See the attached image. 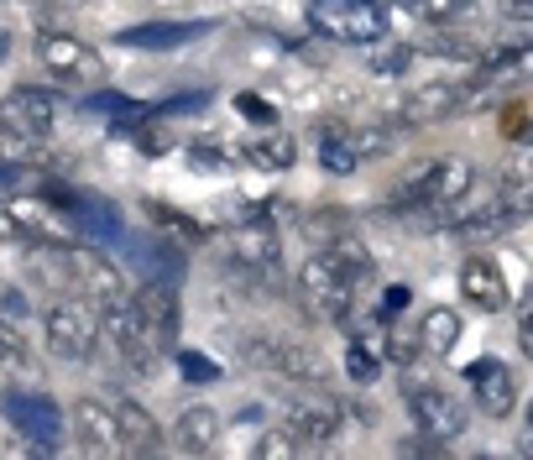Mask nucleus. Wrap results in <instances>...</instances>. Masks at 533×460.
<instances>
[{
	"instance_id": "obj_1",
	"label": "nucleus",
	"mask_w": 533,
	"mask_h": 460,
	"mask_svg": "<svg viewBox=\"0 0 533 460\" xmlns=\"http://www.w3.org/2000/svg\"><path fill=\"white\" fill-rule=\"evenodd\" d=\"M476 189V163H466V157H424V163H413L398 183V194H392V204L398 210H413V215H434V220H455L460 210H466V199Z\"/></svg>"
},
{
	"instance_id": "obj_2",
	"label": "nucleus",
	"mask_w": 533,
	"mask_h": 460,
	"mask_svg": "<svg viewBox=\"0 0 533 460\" xmlns=\"http://www.w3.org/2000/svg\"><path fill=\"white\" fill-rule=\"evenodd\" d=\"M309 27L330 42L372 48L387 37V6L382 0H309Z\"/></svg>"
},
{
	"instance_id": "obj_3",
	"label": "nucleus",
	"mask_w": 533,
	"mask_h": 460,
	"mask_svg": "<svg viewBox=\"0 0 533 460\" xmlns=\"http://www.w3.org/2000/svg\"><path fill=\"white\" fill-rule=\"evenodd\" d=\"M0 413L16 424V434L32 445V455H53L63 429H68L63 408L48 393H32V387H6V393H0Z\"/></svg>"
},
{
	"instance_id": "obj_4",
	"label": "nucleus",
	"mask_w": 533,
	"mask_h": 460,
	"mask_svg": "<svg viewBox=\"0 0 533 460\" xmlns=\"http://www.w3.org/2000/svg\"><path fill=\"white\" fill-rule=\"evenodd\" d=\"M356 298V283L345 278V267L330 257V251H314V257L298 267V304H304L314 319H345Z\"/></svg>"
},
{
	"instance_id": "obj_5",
	"label": "nucleus",
	"mask_w": 533,
	"mask_h": 460,
	"mask_svg": "<svg viewBox=\"0 0 533 460\" xmlns=\"http://www.w3.org/2000/svg\"><path fill=\"white\" fill-rule=\"evenodd\" d=\"M42 330H48V351L58 361H84L100 340V314L89 298H58V304L42 314Z\"/></svg>"
},
{
	"instance_id": "obj_6",
	"label": "nucleus",
	"mask_w": 533,
	"mask_h": 460,
	"mask_svg": "<svg viewBox=\"0 0 533 460\" xmlns=\"http://www.w3.org/2000/svg\"><path fill=\"white\" fill-rule=\"evenodd\" d=\"M100 330L110 335V345L126 356V366H136L142 377H152L157 372V361H162V351H157V340L147 335V325H142V309H136V298H110V304H100Z\"/></svg>"
},
{
	"instance_id": "obj_7",
	"label": "nucleus",
	"mask_w": 533,
	"mask_h": 460,
	"mask_svg": "<svg viewBox=\"0 0 533 460\" xmlns=\"http://www.w3.org/2000/svg\"><path fill=\"white\" fill-rule=\"evenodd\" d=\"M37 63L48 68L58 84H100L105 79L100 53L89 48V42H79L74 32H53V27L37 32Z\"/></svg>"
},
{
	"instance_id": "obj_8",
	"label": "nucleus",
	"mask_w": 533,
	"mask_h": 460,
	"mask_svg": "<svg viewBox=\"0 0 533 460\" xmlns=\"http://www.w3.org/2000/svg\"><path fill=\"white\" fill-rule=\"evenodd\" d=\"M403 398H408V413H413V424H419L429 440H460L471 424V413L460 398H450L445 387H434V382H403Z\"/></svg>"
},
{
	"instance_id": "obj_9",
	"label": "nucleus",
	"mask_w": 533,
	"mask_h": 460,
	"mask_svg": "<svg viewBox=\"0 0 533 460\" xmlns=\"http://www.w3.org/2000/svg\"><path fill=\"white\" fill-rule=\"evenodd\" d=\"M533 79V42H497L486 48L466 79V95H486V89H502V84H528Z\"/></svg>"
},
{
	"instance_id": "obj_10",
	"label": "nucleus",
	"mask_w": 533,
	"mask_h": 460,
	"mask_svg": "<svg viewBox=\"0 0 533 460\" xmlns=\"http://www.w3.org/2000/svg\"><path fill=\"white\" fill-rule=\"evenodd\" d=\"M0 121L16 126L21 136H32V142H48L53 126H58V95L53 89H37V84H21L6 95V105H0Z\"/></svg>"
},
{
	"instance_id": "obj_11",
	"label": "nucleus",
	"mask_w": 533,
	"mask_h": 460,
	"mask_svg": "<svg viewBox=\"0 0 533 460\" xmlns=\"http://www.w3.org/2000/svg\"><path fill=\"white\" fill-rule=\"evenodd\" d=\"M230 262L246 267V272H262V278H272L277 262H283V236H277L272 220H241L236 230H230Z\"/></svg>"
},
{
	"instance_id": "obj_12",
	"label": "nucleus",
	"mask_w": 533,
	"mask_h": 460,
	"mask_svg": "<svg viewBox=\"0 0 533 460\" xmlns=\"http://www.w3.org/2000/svg\"><path fill=\"white\" fill-rule=\"evenodd\" d=\"M466 84L455 79H429L419 89H408L403 105H398V126H434V121H450V115L466 105Z\"/></svg>"
},
{
	"instance_id": "obj_13",
	"label": "nucleus",
	"mask_w": 533,
	"mask_h": 460,
	"mask_svg": "<svg viewBox=\"0 0 533 460\" xmlns=\"http://www.w3.org/2000/svg\"><path fill=\"white\" fill-rule=\"evenodd\" d=\"M246 361L262 366V372H277V377H319V356L298 340H283V335H251L246 345Z\"/></svg>"
},
{
	"instance_id": "obj_14",
	"label": "nucleus",
	"mask_w": 533,
	"mask_h": 460,
	"mask_svg": "<svg viewBox=\"0 0 533 460\" xmlns=\"http://www.w3.org/2000/svg\"><path fill=\"white\" fill-rule=\"evenodd\" d=\"M466 382H471V393H476V408L481 413H492V419H507L518 403V377H513V366L507 361H471L466 366Z\"/></svg>"
},
{
	"instance_id": "obj_15",
	"label": "nucleus",
	"mask_w": 533,
	"mask_h": 460,
	"mask_svg": "<svg viewBox=\"0 0 533 460\" xmlns=\"http://www.w3.org/2000/svg\"><path fill=\"white\" fill-rule=\"evenodd\" d=\"M215 21H142V27H126L115 32L121 48H142V53H173V48H189V42L210 37Z\"/></svg>"
},
{
	"instance_id": "obj_16",
	"label": "nucleus",
	"mask_w": 533,
	"mask_h": 460,
	"mask_svg": "<svg viewBox=\"0 0 533 460\" xmlns=\"http://www.w3.org/2000/svg\"><path fill=\"white\" fill-rule=\"evenodd\" d=\"M68 424H74V440L84 455H121V424H115V408L95 403V398H79L74 413H68Z\"/></svg>"
},
{
	"instance_id": "obj_17",
	"label": "nucleus",
	"mask_w": 533,
	"mask_h": 460,
	"mask_svg": "<svg viewBox=\"0 0 533 460\" xmlns=\"http://www.w3.org/2000/svg\"><path fill=\"white\" fill-rule=\"evenodd\" d=\"M136 309H142V325L157 340V351H173V340H178V283L147 278L142 293H136Z\"/></svg>"
},
{
	"instance_id": "obj_18",
	"label": "nucleus",
	"mask_w": 533,
	"mask_h": 460,
	"mask_svg": "<svg viewBox=\"0 0 533 460\" xmlns=\"http://www.w3.org/2000/svg\"><path fill=\"white\" fill-rule=\"evenodd\" d=\"M68 278H74V288L89 298V304H110V298L126 293L121 267H115L110 257H95V251H74V246H68Z\"/></svg>"
},
{
	"instance_id": "obj_19",
	"label": "nucleus",
	"mask_w": 533,
	"mask_h": 460,
	"mask_svg": "<svg viewBox=\"0 0 533 460\" xmlns=\"http://www.w3.org/2000/svg\"><path fill=\"white\" fill-rule=\"evenodd\" d=\"M497 199H502L518 220L533 215V126L518 131V152H513V163L502 168V178H497Z\"/></svg>"
},
{
	"instance_id": "obj_20",
	"label": "nucleus",
	"mask_w": 533,
	"mask_h": 460,
	"mask_svg": "<svg viewBox=\"0 0 533 460\" xmlns=\"http://www.w3.org/2000/svg\"><path fill=\"white\" fill-rule=\"evenodd\" d=\"M340 419H345V408L335 403V398H298L293 408H288V429L298 434L304 445H324V440H335L340 434Z\"/></svg>"
},
{
	"instance_id": "obj_21",
	"label": "nucleus",
	"mask_w": 533,
	"mask_h": 460,
	"mask_svg": "<svg viewBox=\"0 0 533 460\" xmlns=\"http://www.w3.org/2000/svg\"><path fill=\"white\" fill-rule=\"evenodd\" d=\"M460 298H471L481 314H502L507 309V278L492 257H471L460 267Z\"/></svg>"
},
{
	"instance_id": "obj_22",
	"label": "nucleus",
	"mask_w": 533,
	"mask_h": 460,
	"mask_svg": "<svg viewBox=\"0 0 533 460\" xmlns=\"http://www.w3.org/2000/svg\"><path fill=\"white\" fill-rule=\"evenodd\" d=\"M63 210L74 215V225L84 230V236L110 241V246H121V241H126V225H121V215H115V204H110V199H95V194H68V199H63Z\"/></svg>"
},
{
	"instance_id": "obj_23",
	"label": "nucleus",
	"mask_w": 533,
	"mask_h": 460,
	"mask_svg": "<svg viewBox=\"0 0 533 460\" xmlns=\"http://www.w3.org/2000/svg\"><path fill=\"white\" fill-rule=\"evenodd\" d=\"M241 157H246L257 173H288L293 157H298V142H293L288 131H277V126H262L257 136H246Z\"/></svg>"
},
{
	"instance_id": "obj_24",
	"label": "nucleus",
	"mask_w": 533,
	"mask_h": 460,
	"mask_svg": "<svg viewBox=\"0 0 533 460\" xmlns=\"http://www.w3.org/2000/svg\"><path fill=\"white\" fill-rule=\"evenodd\" d=\"M115 424H121V455H157L162 450V429L142 403H115Z\"/></svg>"
},
{
	"instance_id": "obj_25",
	"label": "nucleus",
	"mask_w": 533,
	"mask_h": 460,
	"mask_svg": "<svg viewBox=\"0 0 533 460\" xmlns=\"http://www.w3.org/2000/svg\"><path fill=\"white\" fill-rule=\"evenodd\" d=\"M319 168L324 173H335V178H351L361 168V152H356V131L351 126H319Z\"/></svg>"
},
{
	"instance_id": "obj_26",
	"label": "nucleus",
	"mask_w": 533,
	"mask_h": 460,
	"mask_svg": "<svg viewBox=\"0 0 533 460\" xmlns=\"http://www.w3.org/2000/svg\"><path fill=\"white\" fill-rule=\"evenodd\" d=\"M121 246H131V251H136V267H142L147 278L178 283L183 272H189V262H183V251H178L173 241H136V236H126Z\"/></svg>"
},
{
	"instance_id": "obj_27",
	"label": "nucleus",
	"mask_w": 533,
	"mask_h": 460,
	"mask_svg": "<svg viewBox=\"0 0 533 460\" xmlns=\"http://www.w3.org/2000/svg\"><path fill=\"white\" fill-rule=\"evenodd\" d=\"M220 440V413L215 408H183L178 413V450H189V455H204V450H215Z\"/></svg>"
},
{
	"instance_id": "obj_28",
	"label": "nucleus",
	"mask_w": 533,
	"mask_h": 460,
	"mask_svg": "<svg viewBox=\"0 0 533 460\" xmlns=\"http://www.w3.org/2000/svg\"><path fill=\"white\" fill-rule=\"evenodd\" d=\"M455 340H460V314L445 309V304L429 309L424 325H419V345H424V351H429V356H450Z\"/></svg>"
},
{
	"instance_id": "obj_29",
	"label": "nucleus",
	"mask_w": 533,
	"mask_h": 460,
	"mask_svg": "<svg viewBox=\"0 0 533 460\" xmlns=\"http://www.w3.org/2000/svg\"><path fill=\"white\" fill-rule=\"evenodd\" d=\"M413 42H372V53H366V68H372V74H382V79H392V74H403V68L413 63Z\"/></svg>"
},
{
	"instance_id": "obj_30",
	"label": "nucleus",
	"mask_w": 533,
	"mask_h": 460,
	"mask_svg": "<svg viewBox=\"0 0 533 460\" xmlns=\"http://www.w3.org/2000/svg\"><path fill=\"white\" fill-rule=\"evenodd\" d=\"M392 6H403L408 16L429 21V27H450V21L466 16V0H392Z\"/></svg>"
},
{
	"instance_id": "obj_31",
	"label": "nucleus",
	"mask_w": 533,
	"mask_h": 460,
	"mask_svg": "<svg viewBox=\"0 0 533 460\" xmlns=\"http://www.w3.org/2000/svg\"><path fill=\"white\" fill-rule=\"evenodd\" d=\"M345 377H351L356 387L377 382V356H372V345H366V340H351V345H345Z\"/></svg>"
},
{
	"instance_id": "obj_32",
	"label": "nucleus",
	"mask_w": 533,
	"mask_h": 460,
	"mask_svg": "<svg viewBox=\"0 0 533 460\" xmlns=\"http://www.w3.org/2000/svg\"><path fill=\"white\" fill-rule=\"evenodd\" d=\"M304 450H309V445H304V440H298V434H293L288 424H277V429H267V434H262V440H257V455H262V460H277V455H304Z\"/></svg>"
},
{
	"instance_id": "obj_33",
	"label": "nucleus",
	"mask_w": 533,
	"mask_h": 460,
	"mask_svg": "<svg viewBox=\"0 0 533 460\" xmlns=\"http://www.w3.org/2000/svg\"><path fill=\"white\" fill-rule=\"evenodd\" d=\"M178 356V372L189 377L194 387H210V382H220V366L204 356V351H173Z\"/></svg>"
},
{
	"instance_id": "obj_34",
	"label": "nucleus",
	"mask_w": 533,
	"mask_h": 460,
	"mask_svg": "<svg viewBox=\"0 0 533 460\" xmlns=\"http://www.w3.org/2000/svg\"><path fill=\"white\" fill-rule=\"evenodd\" d=\"M392 147H398V131H392V126H361V131H356L361 163H366V157H387Z\"/></svg>"
},
{
	"instance_id": "obj_35",
	"label": "nucleus",
	"mask_w": 533,
	"mask_h": 460,
	"mask_svg": "<svg viewBox=\"0 0 533 460\" xmlns=\"http://www.w3.org/2000/svg\"><path fill=\"white\" fill-rule=\"evenodd\" d=\"M424 48L439 53V58H476V42H471V37H455V32H445V27H434Z\"/></svg>"
},
{
	"instance_id": "obj_36",
	"label": "nucleus",
	"mask_w": 533,
	"mask_h": 460,
	"mask_svg": "<svg viewBox=\"0 0 533 460\" xmlns=\"http://www.w3.org/2000/svg\"><path fill=\"white\" fill-rule=\"evenodd\" d=\"M0 241H11V246H32L27 225H21V220H16V210H11V199H0Z\"/></svg>"
},
{
	"instance_id": "obj_37",
	"label": "nucleus",
	"mask_w": 533,
	"mask_h": 460,
	"mask_svg": "<svg viewBox=\"0 0 533 460\" xmlns=\"http://www.w3.org/2000/svg\"><path fill=\"white\" fill-rule=\"evenodd\" d=\"M84 110H105V115H136V105H131V100H121V95H110V89H95V95L84 100Z\"/></svg>"
},
{
	"instance_id": "obj_38",
	"label": "nucleus",
	"mask_w": 533,
	"mask_h": 460,
	"mask_svg": "<svg viewBox=\"0 0 533 460\" xmlns=\"http://www.w3.org/2000/svg\"><path fill=\"white\" fill-rule=\"evenodd\" d=\"M424 351V345H419V335H403V330H392V340H387V361H413V356H419Z\"/></svg>"
},
{
	"instance_id": "obj_39",
	"label": "nucleus",
	"mask_w": 533,
	"mask_h": 460,
	"mask_svg": "<svg viewBox=\"0 0 533 460\" xmlns=\"http://www.w3.org/2000/svg\"><path fill=\"white\" fill-rule=\"evenodd\" d=\"M236 110L246 115V121H257V126H277V110H272L267 100H257V95H241Z\"/></svg>"
},
{
	"instance_id": "obj_40",
	"label": "nucleus",
	"mask_w": 533,
	"mask_h": 460,
	"mask_svg": "<svg viewBox=\"0 0 533 460\" xmlns=\"http://www.w3.org/2000/svg\"><path fill=\"white\" fill-rule=\"evenodd\" d=\"M408 298H413V293H408L403 283H392V288L382 293V304H377V319H398V314L408 309Z\"/></svg>"
},
{
	"instance_id": "obj_41",
	"label": "nucleus",
	"mask_w": 533,
	"mask_h": 460,
	"mask_svg": "<svg viewBox=\"0 0 533 460\" xmlns=\"http://www.w3.org/2000/svg\"><path fill=\"white\" fill-rule=\"evenodd\" d=\"M21 356H27V345H21V335L0 319V361H21Z\"/></svg>"
},
{
	"instance_id": "obj_42",
	"label": "nucleus",
	"mask_w": 533,
	"mask_h": 460,
	"mask_svg": "<svg viewBox=\"0 0 533 460\" xmlns=\"http://www.w3.org/2000/svg\"><path fill=\"white\" fill-rule=\"evenodd\" d=\"M27 293H21V288H6V293H0V314H6V319H27Z\"/></svg>"
},
{
	"instance_id": "obj_43",
	"label": "nucleus",
	"mask_w": 533,
	"mask_h": 460,
	"mask_svg": "<svg viewBox=\"0 0 533 460\" xmlns=\"http://www.w3.org/2000/svg\"><path fill=\"white\" fill-rule=\"evenodd\" d=\"M189 163H194V168H210V173H225V168H230V157H225V152H210V147H194V152H189Z\"/></svg>"
},
{
	"instance_id": "obj_44",
	"label": "nucleus",
	"mask_w": 533,
	"mask_h": 460,
	"mask_svg": "<svg viewBox=\"0 0 533 460\" xmlns=\"http://www.w3.org/2000/svg\"><path fill=\"white\" fill-rule=\"evenodd\" d=\"M502 16L507 21H518V27L533 32V0H502Z\"/></svg>"
},
{
	"instance_id": "obj_45",
	"label": "nucleus",
	"mask_w": 533,
	"mask_h": 460,
	"mask_svg": "<svg viewBox=\"0 0 533 460\" xmlns=\"http://www.w3.org/2000/svg\"><path fill=\"white\" fill-rule=\"evenodd\" d=\"M518 335H523V356L533 361V309L523 314V330H518Z\"/></svg>"
},
{
	"instance_id": "obj_46",
	"label": "nucleus",
	"mask_w": 533,
	"mask_h": 460,
	"mask_svg": "<svg viewBox=\"0 0 533 460\" xmlns=\"http://www.w3.org/2000/svg\"><path fill=\"white\" fill-rule=\"evenodd\" d=\"M518 450H523V455H533V424L523 429V440H518Z\"/></svg>"
},
{
	"instance_id": "obj_47",
	"label": "nucleus",
	"mask_w": 533,
	"mask_h": 460,
	"mask_svg": "<svg viewBox=\"0 0 533 460\" xmlns=\"http://www.w3.org/2000/svg\"><path fill=\"white\" fill-rule=\"evenodd\" d=\"M6 48H11V37H6V32H0V58H6Z\"/></svg>"
},
{
	"instance_id": "obj_48",
	"label": "nucleus",
	"mask_w": 533,
	"mask_h": 460,
	"mask_svg": "<svg viewBox=\"0 0 533 460\" xmlns=\"http://www.w3.org/2000/svg\"><path fill=\"white\" fill-rule=\"evenodd\" d=\"M523 424H533V398H528V413H523Z\"/></svg>"
}]
</instances>
